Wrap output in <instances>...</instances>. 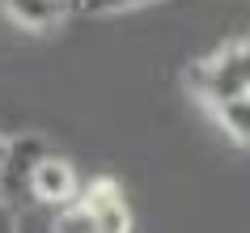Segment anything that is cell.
<instances>
[{
  "label": "cell",
  "mask_w": 250,
  "mask_h": 233,
  "mask_svg": "<svg viewBox=\"0 0 250 233\" xmlns=\"http://www.w3.org/2000/svg\"><path fill=\"white\" fill-rule=\"evenodd\" d=\"M216 123H221L237 144H250V93L233 98V102L216 106Z\"/></svg>",
  "instance_id": "obj_7"
},
{
  "label": "cell",
  "mask_w": 250,
  "mask_h": 233,
  "mask_svg": "<svg viewBox=\"0 0 250 233\" xmlns=\"http://www.w3.org/2000/svg\"><path fill=\"white\" fill-rule=\"evenodd\" d=\"M187 85L212 110L225 106V102H233V98H242V93H250V39L229 42L221 51L195 60V64L187 68Z\"/></svg>",
  "instance_id": "obj_1"
},
{
  "label": "cell",
  "mask_w": 250,
  "mask_h": 233,
  "mask_svg": "<svg viewBox=\"0 0 250 233\" xmlns=\"http://www.w3.org/2000/svg\"><path fill=\"white\" fill-rule=\"evenodd\" d=\"M51 157V144L42 140L39 131H21L9 140L4 148V166H0V195L17 204V199H30V182L39 174V166Z\"/></svg>",
  "instance_id": "obj_2"
},
{
  "label": "cell",
  "mask_w": 250,
  "mask_h": 233,
  "mask_svg": "<svg viewBox=\"0 0 250 233\" xmlns=\"http://www.w3.org/2000/svg\"><path fill=\"white\" fill-rule=\"evenodd\" d=\"M157 0H85L81 13L85 17H119V13H136V9H148Z\"/></svg>",
  "instance_id": "obj_8"
},
{
  "label": "cell",
  "mask_w": 250,
  "mask_h": 233,
  "mask_svg": "<svg viewBox=\"0 0 250 233\" xmlns=\"http://www.w3.org/2000/svg\"><path fill=\"white\" fill-rule=\"evenodd\" d=\"M81 199L93 208L102 233H132V208H127L115 178H93L89 187H81Z\"/></svg>",
  "instance_id": "obj_4"
},
{
  "label": "cell",
  "mask_w": 250,
  "mask_h": 233,
  "mask_svg": "<svg viewBox=\"0 0 250 233\" xmlns=\"http://www.w3.org/2000/svg\"><path fill=\"white\" fill-rule=\"evenodd\" d=\"M77 195H81V178H77V169H72V161L60 157V153H51L39 166L34 182H30V199H34V204L64 208V204H72Z\"/></svg>",
  "instance_id": "obj_3"
},
{
  "label": "cell",
  "mask_w": 250,
  "mask_h": 233,
  "mask_svg": "<svg viewBox=\"0 0 250 233\" xmlns=\"http://www.w3.org/2000/svg\"><path fill=\"white\" fill-rule=\"evenodd\" d=\"M0 233H17V216H13V204L0 195Z\"/></svg>",
  "instance_id": "obj_9"
},
{
  "label": "cell",
  "mask_w": 250,
  "mask_h": 233,
  "mask_svg": "<svg viewBox=\"0 0 250 233\" xmlns=\"http://www.w3.org/2000/svg\"><path fill=\"white\" fill-rule=\"evenodd\" d=\"M0 9L4 17L21 30H55L72 13V4L68 0H0Z\"/></svg>",
  "instance_id": "obj_5"
},
{
  "label": "cell",
  "mask_w": 250,
  "mask_h": 233,
  "mask_svg": "<svg viewBox=\"0 0 250 233\" xmlns=\"http://www.w3.org/2000/svg\"><path fill=\"white\" fill-rule=\"evenodd\" d=\"M4 148H9V140H4V136H0V166H4Z\"/></svg>",
  "instance_id": "obj_10"
},
{
  "label": "cell",
  "mask_w": 250,
  "mask_h": 233,
  "mask_svg": "<svg viewBox=\"0 0 250 233\" xmlns=\"http://www.w3.org/2000/svg\"><path fill=\"white\" fill-rule=\"evenodd\" d=\"M51 233H102V225H98V216H93V208L77 195L72 204H64L60 212H55Z\"/></svg>",
  "instance_id": "obj_6"
}]
</instances>
